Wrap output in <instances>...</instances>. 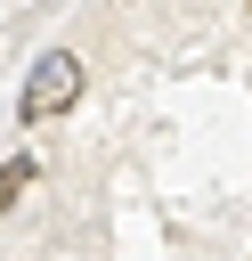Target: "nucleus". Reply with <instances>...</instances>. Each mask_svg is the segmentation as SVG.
I'll use <instances>...</instances> for the list:
<instances>
[{"mask_svg": "<svg viewBox=\"0 0 252 261\" xmlns=\"http://www.w3.org/2000/svg\"><path fill=\"white\" fill-rule=\"evenodd\" d=\"M81 90H89V65H81L73 49H41V57L24 65V90H16V122H24V130H41V122L73 114V106H81Z\"/></svg>", "mask_w": 252, "mask_h": 261, "instance_id": "obj_1", "label": "nucleus"}, {"mask_svg": "<svg viewBox=\"0 0 252 261\" xmlns=\"http://www.w3.org/2000/svg\"><path fill=\"white\" fill-rule=\"evenodd\" d=\"M33 179H41V155H33V147H24V155H8V163H0V220H8V212H16V196H24V188H33Z\"/></svg>", "mask_w": 252, "mask_h": 261, "instance_id": "obj_2", "label": "nucleus"}]
</instances>
